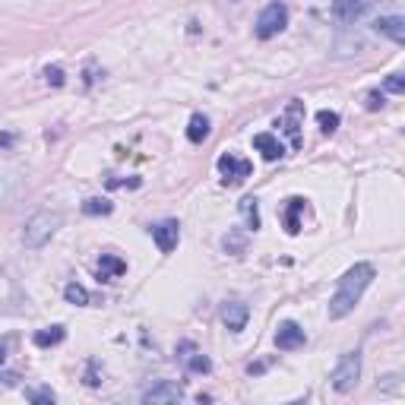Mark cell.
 I'll return each mask as SVG.
<instances>
[{
    "mask_svg": "<svg viewBox=\"0 0 405 405\" xmlns=\"http://www.w3.org/2000/svg\"><path fill=\"white\" fill-rule=\"evenodd\" d=\"M374 282V266L370 263H355L351 270H345V276L339 279L336 295L330 301V320H342L355 310V304L361 301V295L368 291V285Z\"/></svg>",
    "mask_w": 405,
    "mask_h": 405,
    "instance_id": "6da1fadb",
    "label": "cell"
},
{
    "mask_svg": "<svg viewBox=\"0 0 405 405\" xmlns=\"http://www.w3.org/2000/svg\"><path fill=\"white\" fill-rule=\"evenodd\" d=\"M64 225V215L61 212H51V209H42V212H35L29 222H25L23 228V244L29 247V250H42L44 244H48L51 238H54V231Z\"/></svg>",
    "mask_w": 405,
    "mask_h": 405,
    "instance_id": "7a4b0ae2",
    "label": "cell"
},
{
    "mask_svg": "<svg viewBox=\"0 0 405 405\" xmlns=\"http://www.w3.org/2000/svg\"><path fill=\"white\" fill-rule=\"evenodd\" d=\"M289 25V6L282 4V0H272V4L263 6V13L257 16V25H253V32H257L260 42H270V38H276L279 32Z\"/></svg>",
    "mask_w": 405,
    "mask_h": 405,
    "instance_id": "3957f363",
    "label": "cell"
},
{
    "mask_svg": "<svg viewBox=\"0 0 405 405\" xmlns=\"http://www.w3.org/2000/svg\"><path fill=\"white\" fill-rule=\"evenodd\" d=\"M358 377H361V351H345L339 358L336 370H332V389L336 393H351L358 387Z\"/></svg>",
    "mask_w": 405,
    "mask_h": 405,
    "instance_id": "277c9868",
    "label": "cell"
},
{
    "mask_svg": "<svg viewBox=\"0 0 405 405\" xmlns=\"http://www.w3.org/2000/svg\"><path fill=\"white\" fill-rule=\"evenodd\" d=\"M215 168H219V174H222V181H225V184H241V181H247V178H250V171H253L250 162L238 159V155H231V152L219 155Z\"/></svg>",
    "mask_w": 405,
    "mask_h": 405,
    "instance_id": "5b68a950",
    "label": "cell"
},
{
    "mask_svg": "<svg viewBox=\"0 0 405 405\" xmlns=\"http://www.w3.org/2000/svg\"><path fill=\"white\" fill-rule=\"evenodd\" d=\"M181 399H184V387L174 380H162V383H155L152 389L143 393V402L146 405H174Z\"/></svg>",
    "mask_w": 405,
    "mask_h": 405,
    "instance_id": "8992f818",
    "label": "cell"
},
{
    "mask_svg": "<svg viewBox=\"0 0 405 405\" xmlns=\"http://www.w3.org/2000/svg\"><path fill=\"white\" fill-rule=\"evenodd\" d=\"M149 234H152L155 247H159L162 253H171L174 247H178V241H181V225L174 219H165V222H159V225L149 228Z\"/></svg>",
    "mask_w": 405,
    "mask_h": 405,
    "instance_id": "52a82bcc",
    "label": "cell"
},
{
    "mask_svg": "<svg viewBox=\"0 0 405 405\" xmlns=\"http://www.w3.org/2000/svg\"><path fill=\"white\" fill-rule=\"evenodd\" d=\"M301 117H304V104L298 99H291L289 108H285V114H282V121H279L285 127V133L291 136V149H301Z\"/></svg>",
    "mask_w": 405,
    "mask_h": 405,
    "instance_id": "ba28073f",
    "label": "cell"
},
{
    "mask_svg": "<svg viewBox=\"0 0 405 405\" xmlns=\"http://www.w3.org/2000/svg\"><path fill=\"white\" fill-rule=\"evenodd\" d=\"M304 342H307V336H304V330L295 323V320H285V323H279V330H276V345H279L282 351L304 349Z\"/></svg>",
    "mask_w": 405,
    "mask_h": 405,
    "instance_id": "9c48e42d",
    "label": "cell"
},
{
    "mask_svg": "<svg viewBox=\"0 0 405 405\" xmlns=\"http://www.w3.org/2000/svg\"><path fill=\"white\" fill-rule=\"evenodd\" d=\"M370 0H332V19L336 23H358V19L368 13Z\"/></svg>",
    "mask_w": 405,
    "mask_h": 405,
    "instance_id": "30bf717a",
    "label": "cell"
},
{
    "mask_svg": "<svg viewBox=\"0 0 405 405\" xmlns=\"http://www.w3.org/2000/svg\"><path fill=\"white\" fill-rule=\"evenodd\" d=\"M247 317H250V307L244 301H225L222 304V320L231 332H241L247 326Z\"/></svg>",
    "mask_w": 405,
    "mask_h": 405,
    "instance_id": "8fae6325",
    "label": "cell"
},
{
    "mask_svg": "<svg viewBox=\"0 0 405 405\" xmlns=\"http://www.w3.org/2000/svg\"><path fill=\"white\" fill-rule=\"evenodd\" d=\"M253 149H257L266 162H276V159H282V155H285V146L272 133H257V136H253Z\"/></svg>",
    "mask_w": 405,
    "mask_h": 405,
    "instance_id": "7c38bea8",
    "label": "cell"
},
{
    "mask_svg": "<svg viewBox=\"0 0 405 405\" xmlns=\"http://www.w3.org/2000/svg\"><path fill=\"white\" fill-rule=\"evenodd\" d=\"M181 349L187 351V355H181V361H184V368L191 370V374H209V370H212V361H209L202 351L193 349L191 342H181Z\"/></svg>",
    "mask_w": 405,
    "mask_h": 405,
    "instance_id": "4fadbf2b",
    "label": "cell"
},
{
    "mask_svg": "<svg viewBox=\"0 0 405 405\" xmlns=\"http://www.w3.org/2000/svg\"><path fill=\"white\" fill-rule=\"evenodd\" d=\"M374 29L380 32V35H387L389 42H396V44L405 42V19L402 16H380L374 23Z\"/></svg>",
    "mask_w": 405,
    "mask_h": 405,
    "instance_id": "5bb4252c",
    "label": "cell"
},
{
    "mask_svg": "<svg viewBox=\"0 0 405 405\" xmlns=\"http://www.w3.org/2000/svg\"><path fill=\"white\" fill-rule=\"evenodd\" d=\"M123 272H127V260L114 257V253H102V260H99V279L102 282H111V279L123 276Z\"/></svg>",
    "mask_w": 405,
    "mask_h": 405,
    "instance_id": "9a60e30c",
    "label": "cell"
},
{
    "mask_svg": "<svg viewBox=\"0 0 405 405\" xmlns=\"http://www.w3.org/2000/svg\"><path fill=\"white\" fill-rule=\"evenodd\" d=\"M304 202L301 197H291L289 200V206H285V212H282V222H285V231L289 234H298L301 231V212H304Z\"/></svg>",
    "mask_w": 405,
    "mask_h": 405,
    "instance_id": "2e32d148",
    "label": "cell"
},
{
    "mask_svg": "<svg viewBox=\"0 0 405 405\" xmlns=\"http://www.w3.org/2000/svg\"><path fill=\"white\" fill-rule=\"evenodd\" d=\"M209 136V117L206 114H193L187 123V140L191 143H202Z\"/></svg>",
    "mask_w": 405,
    "mask_h": 405,
    "instance_id": "e0dca14e",
    "label": "cell"
},
{
    "mask_svg": "<svg viewBox=\"0 0 405 405\" xmlns=\"http://www.w3.org/2000/svg\"><path fill=\"white\" fill-rule=\"evenodd\" d=\"M64 336H67V330H64V326H51V330L35 332V345H38V349H51V345H61Z\"/></svg>",
    "mask_w": 405,
    "mask_h": 405,
    "instance_id": "ac0fdd59",
    "label": "cell"
},
{
    "mask_svg": "<svg viewBox=\"0 0 405 405\" xmlns=\"http://www.w3.org/2000/svg\"><path fill=\"white\" fill-rule=\"evenodd\" d=\"M241 212H244V219H247V228H250V231H260V206H257V200L244 197V200H241Z\"/></svg>",
    "mask_w": 405,
    "mask_h": 405,
    "instance_id": "d6986e66",
    "label": "cell"
},
{
    "mask_svg": "<svg viewBox=\"0 0 405 405\" xmlns=\"http://www.w3.org/2000/svg\"><path fill=\"white\" fill-rule=\"evenodd\" d=\"M111 209H114V202L104 200V197H92L83 202V212L86 215H111Z\"/></svg>",
    "mask_w": 405,
    "mask_h": 405,
    "instance_id": "ffe728a7",
    "label": "cell"
},
{
    "mask_svg": "<svg viewBox=\"0 0 405 405\" xmlns=\"http://www.w3.org/2000/svg\"><path fill=\"white\" fill-rule=\"evenodd\" d=\"M64 298H67V304H89L92 301V298H89V291L83 289V285H76V282H70L67 289H64Z\"/></svg>",
    "mask_w": 405,
    "mask_h": 405,
    "instance_id": "44dd1931",
    "label": "cell"
},
{
    "mask_svg": "<svg viewBox=\"0 0 405 405\" xmlns=\"http://www.w3.org/2000/svg\"><path fill=\"white\" fill-rule=\"evenodd\" d=\"M317 123H320V130H323V133H336L339 114H336V111H317Z\"/></svg>",
    "mask_w": 405,
    "mask_h": 405,
    "instance_id": "7402d4cb",
    "label": "cell"
},
{
    "mask_svg": "<svg viewBox=\"0 0 405 405\" xmlns=\"http://www.w3.org/2000/svg\"><path fill=\"white\" fill-rule=\"evenodd\" d=\"M25 399L35 405H51L57 396H54V389H25Z\"/></svg>",
    "mask_w": 405,
    "mask_h": 405,
    "instance_id": "603a6c76",
    "label": "cell"
},
{
    "mask_svg": "<svg viewBox=\"0 0 405 405\" xmlns=\"http://www.w3.org/2000/svg\"><path fill=\"white\" fill-rule=\"evenodd\" d=\"M383 86H387L389 92L402 95V92H405V76H402V73H389V76H387V83H383Z\"/></svg>",
    "mask_w": 405,
    "mask_h": 405,
    "instance_id": "cb8c5ba5",
    "label": "cell"
},
{
    "mask_svg": "<svg viewBox=\"0 0 405 405\" xmlns=\"http://www.w3.org/2000/svg\"><path fill=\"white\" fill-rule=\"evenodd\" d=\"M225 250L241 253L244 250V238H241V234H225Z\"/></svg>",
    "mask_w": 405,
    "mask_h": 405,
    "instance_id": "d4e9b609",
    "label": "cell"
},
{
    "mask_svg": "<svg viewBox=\"0 0 405 405\" xmlns=\"http://www.w3.org/2000/svg\"><path fill=\"white\" fill-rule=\"evenodd\" d=\"M44 80H48L51 86H64V70L61 67H48V70H44Z\"/></svg>",
    "mask_w": 405,
    "mask_h": 405,
    "instance_id": "484cf974",
    "label": "cell"
},
{
    "mask_svg": "<svg viewBox=\"0 0 405 405\" xmlns=\"http://www.w3.org/2000/svg\"><path fill=\"white\" fill-rule=\"evenodd\" d=\"M368 108H370V111L383 108V95H380V92H370V95H368Z\"/></svg>",
    "mask_w": 405,
    "mask_h": 405,
    "instance_id": "4316f807",
    "label": "cell"
},
{
    "mask_svg": "<svg viewBox=\"0 0 405 405\" xmlns=\"http://www.w3.org/2000/svg\"><path fill=\"white\" fill-rule=\"evenodd\" d=\"M86 383H89V387H99V374H95V361L92 364H89V374H86Z\"/></svg>",
    "mask_w": 405,
    "mask_h": 405,
    "instance_id": "83f0119b",
    "label": "cell"
},
{
    "mask_svg": "<svg viewBox=\"0 0 405 405\" xmlns=\"http://www.w3.org/2000/svg\"><path fill=\"white\" fill-rule=\"evenodd\" d=\"M4 361H6V345H0V368H4Z\"/></svg>",
    "mask_w": 405,
    "mask_h": 405,
    "instance_id": "f1b7e54d",
    "label": "cell"
},
{
    "mask_svg": "<svg viewBox=\"0 0 405 405\" xmlns=\"http://www.w3.org/2000/svg\"><path fill=\"white\" fill-rule=\"evenodd\" d=\"M10 143H13V136H6V133L0 136V146H10Z\"/></svg>",
    "mask_w": 405,
    "mask_h": 405,
    "instance_id": "f546056e",
    "label": "cell"
}]
</instances>
